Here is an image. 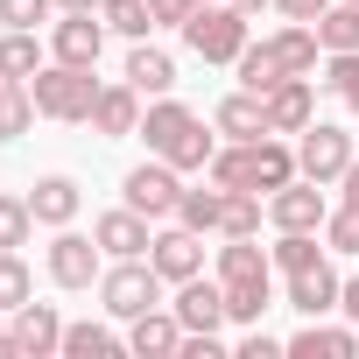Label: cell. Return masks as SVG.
Returning <instances> with one entry per match:
<instances>
[{
  "label": "cell",
  "mask_w": 359,
  "mask_h": 359,
  "mask_svg": "<svg viewBox=\"0 0 359 359\" xmlns=\"http://www.w3.org/2000/svg\"><path fill=\"white\" fill-rule=\"evenodd\" d=\"M205 176H212L219 191H261L268 198V191H282L289 176H303V169H296V148L282 134H261V141H226L205 162Z\"/></svg>",
  "instance_id": "1"
},
{
  "label": "cell",
  "mask_w": 359,
  "mask_h": 359,
  "mask_svg": "<svg viewBox=\"0 0 359 359\" xmlns=\"http://www.w3.org/2000/svg\"><path fill=\"white\" fill-rule=\"evenodd\" d=\"M219 282H226V317L233 324H261V310L275 303V254L261 247V233L219 247Z\"/></svg>",
  "instance_id": "2"
},
{
  "label": "cell",
  "mask_w": 359,
  "mask_h": 359,
  "mask_svg": "<svg viewBox=\"0 0 359 359\" xmlns=\"http://www.w3.org/2000/svg\"><path fill=\"white\" fill-rule=\"evenodd\" d=\"M212 134H219V127H205L191 106H176L169 92L141 113V141H148V155H162V162H176V169H205V162L219 155Z\"/></svg>",
  "instance_id": "3"
},
{
  "label": "cell",
  "mask_w": 359,
  "mask_h": 359,
  "mask_svg": "<svg viewBox=\"0 0 359 359\" xmlns=\"http://www.w3.org/2000/svg\"><path fill=\"white\" fill-rule=\"evenodd\" d=\"M29 92H36V113L43 120H92V106H99V78H92V64H43L36 78H29Z\"/></svg>",
  "instance_id": "4"
},
{
  "label": "cell",
  "mask_w": 359,
  "mask_h": 359,
  "mask_svg": "<svg viewBox=\"0 0 359 359\" xmlns=\"http://www.w3.org/2000/svg\"><path fill=\"white\" fill-rule=\"evenodd\" d=\"M184 43H191V57H205V64H240V50H247V15L233 8V0H205V8L184 22Z\"/></svg>",
  "instance_id": "5"
},
{
  "label": "cell",
  "mask_w": 359,
  "mask_h": 359,
  "mask_svg": "<svg viewBox=\"0 0 359 359\" xmlns=\"http://www.w3.org/2000/svg\"><path fill=\"white\" fill-rule=\"evenodd\" d=\"M162 275H155V261L141 254V261H113L106 275H99V303H106V317H141V310H162Z\"/></svg>",
  "instance_id": "6"
},
{
  "label": "cell",
  "mask_w": 359,
  "mask_h": 359,
  "mask_svg": "<svg viewBox=\"0 0 359 359\" xmlns=\"http://www.w3.org/2000/svg\"><path fill=\"white\" fill-rule=\"evenodd\" d=\"M120 191H127V205H134L141 219H176V205H184V169L162 162V155H148V162L127 169Z\"/></svg>",
  "instance_id": "7"
},
{
  "label": "cell",
  "mask_w": 359,
  "mask_h": 359,
  "mask_svg": "<svg viewBox=\"0 0 359 359\" xmlns=\"http://www.w3.org/2000/svg\"><path fill=\"white\" fill-rule=\"evenodd\" d=\"M296 169L310 176V184H338V176L352 169V134L331 127V120H310L296 134Z\"/></svg>",
  "instance_id": "8"
},
{
  "label": "cell",
  "mask_w": 359,
  "mask_h": 359,
  "mask_svg": "<svg viewBox=\"0 0 359 359\" xmlns=\"http://www.w3.org/2000/svg\"><path fill=\"white\" fill-rule=\"evenodd\" d=\"M99 275H106V247L92 233L57 226V240H50V282L57 289H99Z\"/></svg>",
  "instance_id": "9"
},
{
  "label": "cell",
  "mask_w": 359,
  "mask_h": 359,
  "mask_svg": "<svg viewBox=\"0 0 359 359\" xmlns=\"http://www.w3.org/2000/svg\"><path fill=\"white\" fill-rule=\"evenodd\" d=\"M50 352H64V317H57V303H22V310H8V359H50Z\"/></svg>",
  "instance_id": "10"
},
{
  "label": "cell",
  "mask_w": 359,
  "mask_h": 359,
  "mask_svg": "<svg viewBox=\"0 0 359 359\" xmlns=\"http://www.w3.org/2000/svg\"><path fill=\"white\" fill-rule=\"evenodd\" d=\"M331 205H324V184H310V176H289L282 191H268V226L275 233H324Z\"/></svg>",
  "instance_id": "11"
},
{
  "label": "cell",
  "mask_w": 359,
  "mask_h": 359,
  "mask_svg": "<svg viewBox=\"0 0 359 359\" xmlns=\"http://www.w3.org/2000/svg\"><path fill=\"white\" fill-rule=\"evenodd\" d=\"M148 261H155V275H162L169 289H176V282H191V275H205V233H191L184 219H176V226H162V233H155Z\"/></svg>",
  "instance_id": "12"
},
{
  "label": "cell",
  "mask_w": 359,
  "mask_h": 359,
  "mask_svg": "<svg viewBox=\"0 0 359 359\" xmlns=\"http://www.w3.org/2000/svg\"><path fill=\"white\" fill-rule=\"evenodd\" d=\"M148 226H155V219H141L134 205H120V212H99V219H92V240H99L113 261H141V254L155 247V233H148Z\"/></svg>",
  "instance_id": "13"
},
{
  "label": "cell",
  "mask_w": 359,
  "mask_h": 359,
  "mask_svg": "<svg viewBox=\"0 0 359 359\" xmlns=\"http://www.w3.org/2000/svg\"><path fill=\"white\" fill-rule=\"evenodd\" d=\"M176 324L184 331H219V324H233L226 317V282H205V275H191V282H176Z\"/></svg>",
  "instance_id": "14"
},
{
  "label": "cell",
  "mask_w": 359,
  "mask_h": 359,
  "mask_svg": "<svg viewBox=\"0 0 359 359\" xmlns=\"http://www.w3.org/2000/svg\"><path fill=\"white\" fill-rule=\"evenodd\" d=\"M99 50H106V22L99 15H64L50 29V57L57 64H99Z\"/></svg>",
  "instance_id": "15"
},
{
  "label": "cell",
  "mask_w": 359,
  "mask_h": 359,
  "mask_svg": "<svg viewBox=\"0 0 359 359\" xmlns=\"http://www.w3.org/2000/svg\"><path fill=\"white\" fill-rule=\"evenodd\" d=\"M92 134H106V141H120V134H141V92L120 78V85H99V106H92V120H85Z\"/></svg>",
  "instance_id": "16"
},
{
  "label": "cell",
  "mask_w": 359,
  "mask_h": 359,
  "mask_svg": "<svg viewBox=\"0 0 359 359\" xmlns=\"http://www.w3.org/2000/svg\"><path fill=\"white\" fill-rule=\"evenodd\" d=\"M317 78H282L275 92H268V134H303L310 120H317V92H310Z\"/></svg>",
  "instance_id": "17"
},
{
  "label": "cell",
  "mask_w": 359,
  "mask_h": 359,
  "mask_svg": "<svg viewBox=\"0 0 359 359\" xmlns=\"http://www.w3.org/2000/svg\"><path fill=\"white\" fill-rule=\"evenodd\" d=\"M338 289H345V275H338L331 261H310V268H296V275H289V310L324 317V310H338Z\"/></svg>",
  "instance_id": "18"
},
{
  "label": "cell",
  "mask_w": 359,
  "mask_h": 359,
  "mask_svg": "<svg viewBox=\"0 0 359 359\" xmlns=\"http://www.w3.org/2000/svg\"><path fill=\"white\" fill-rule=\"evenodd\" d=\"M212 127H219L226 141H261V134H268V99L240 85L233 99H219V106H212Z\"/></svg>",
  "instance_id": "19"
},
{
  "label": "cell",
  "mask_w": 359,
  "mask_h": 359,
  "mask_svg": "<svg viewBox=\"0 0 359 359\" xmlns=\"http://www.w3.org/2000/svg\"><path fill=\"white\" fill-rule=\"evenodd\" d=\"M176 345H184L176 310H141L134 331H127V352H141V359H176Z\"/></svg>",
  "instance_id": "20"
},
{
  "label": "cell",
  "mask_w": 359,
  "mask_h": 359,
  "mask_svg": "<svg viewBox=\"0 0 359 359\" xmlns=\"http://www.w3.org/2000/svg\"><path fill=\"white\" fill-rule=\"evenodd\" d=\"M127 85H134L141 99H162V92L176 85V57H169V50H155V43L141 36V43L127 50Z\"/></svg>",
  "instance_id": "21"
},
{
  "label": "cell",
  "mask_w": 359,
  "mask_h": 359,
  "mask_svg": "<svg viewBox=\"0 0 359 359\" xmlns=\"http://www.w3.org/2000/svg\"><path fill=\"white\" fill-rule=\"evenodd\" d=\"M78 205H85V191L71 184V176H36V191H29L36 226H71V219H78Z\"/></svg>",
  "instance_id": "22"
},
{
  "label": "cell",
  "mask_w": 359,
  "mask_h": 359,
  "mask_svg": "<svg viewBox=\"0 0 359 359\" xmlns=\"http://www.w3.org/2000/svg\"><path fill=\"white\" fill-rule=\"evenodd\" d=\"M268 43H275V57H282V71H289V78H317L324 43H317V29H310V22H282Z\"/></svg>",
  "instance_id": "23"
},
{
  "label": "cell",
  "mask_w": 359,
  "mask_h": 359,
  "mask_svg": "<svg viewBox=\"0 0 359 359\" xmlns=\"http://www.w3.org/2000/svg\"><path fill=\"white\" fill-rule=\"evenodd\" d=\"M289 352H296V359H352V352H359V324H352V331H338V324L310 317V324L289 338Z\"/></svg>",
  "instance_id": "24"
},
{
  "label": "cell",
  "mask_w": 359,
  "mask_h": 359,
  "mask_svg": "<svg viewBox=\"0 0 359 359\" xmlns=\"http://www.w3.org/2000/svg\"><path fill=\"white\" fill-rule=\"evenodd\" d=\"M29 120H36V92H29V78H0V141H22Z\"/></svg>",
  "instance_id": "25"
},
{
  "label": "cell",
  "mask_w": 359,
  "mask_h": 359,
  "mask_svg": "<svg viewBox=\"0 0 359 359\" xmlns=\"http://www.w3.org/2000/svg\"><path fill=\"white\" fill-rule=\"evenodd\" d=\"M50 57H43V43H36V29H8L0 36V78H36Z\"/></svg>",
  "instance_id": "26"
},
{
  "label": "cell",
  "mask_w": 359,
  "mask_h": 359,
  "mask_svg": "<svg viewBox=\"0 0 359 359\" xmlns=\"http://www.w3.org/2000/svg\"><path fill=\"white\" fill-rule=\"evenodd\" d=\"M310 29H317L324 57H331V50H359V8H352V0H331V8H324Z\"/></svg>",
  "instance_id": "27"
},
{
  "label": "cell",
  "mask_w": 359,
  "mask_h": 359,
  "mask_svg": "<svg viewBox=\"0 0 359 359\" xmlns=\"http://www.w3.org/2000/svg\"><path fill=\"white\" fill-rule=\"evenodd\" d=\"M282 78H289V71H282L275 43H247V50H240V85H247V92H261V99H268Z\"/></svg>",
  "instance_id": "28"
},
{
  "label": "cell",
  "mask_w": 359,
  "mask_h": 359,
  "mask_svg": "<svg viewBox=\"0 0 359 359\" xmlns=\"http://www.w3.org/2000/svg\"><path fill=\"white\" fill-rule=\"evenodd\" d=\"M261 219H268L261 191H226V212H219V233H226V240H254Z\"/></svg>",
  "instance_id": "29"
},
{
  "label": "cell",
  "mask_w": 359,
  "mask_h": 359,
  "mask_svg": "<svg viewBox=\"0 0 359 359\" xmlns=\"http://www.w3.org/2000/svg\"><path fill=\"white\" fill-rule=\"evenodd\" d=\"M120 345H127V338H113V331L92 324V317H85V324H64V359H113Z\"/></svg>",
  "instance_id": "30"
},
{
  "label": "cell",
  "mask_w": 359,
  "mask_h": 359,
  "mask_svg": "<svg viewBox=\"0 0 359 359\" xmlns=\"http://www.w3.org/2000/svg\"><path fill=\"white\" fill-rule=\"evenodd\" d=\"M99 22H106L113 36H127V43H141V36L155 29V15H148V0H99Z\"/></svg>",
  "instance_id": "31"
},
{
  "label": "cell",
  "mask_w": 359,
  "mask_h": 359,
  "mask_svg": "<svg viewBox=\"0 0 359 359\" xmlns=\"http://www.w3.org/2000/svg\"><path fill=\"white\" fill-rule=\"evenodd\" d=\"M36 296V275H29V261L15 254V247H0V310H22Z\"/></svg>",
  "instance_id": "32"
},
{
  "label": "cell",
  "mask_w": 359,
  "mask_h": 359,
  "mask_svg": "<svg viewBox=\"0 0 359 359\" xmlns=\"http://www.w3.org/2000/svg\"><path fill=\"white\" fill-rule=\"evenodd\" d=\"M219 212H226V191H184V205H176V219H184L191 233H219Z\"/></svg>",
  "instance_id": "33"
},
{
  "label": "cell",
  "mask_w": 359,
  "mask_h": 359,
  "mask_svg": "<svg viewBox=\"0 0 359 359\" xmlns=\"http://www.w3.org/2000/svg\"><path fill=\"white\" fill-rule=\"evenodd\" d=\"M317 85H331V92H338V99H345V106L359 113V50H331V57H324V78H317Z\"/></svg>",
  "instance_id": "34"
},
{
  "label": "cell",
  "mask_w": 359,
  "mask_h": 359,
  "mask_svg": "<svg viewBox=\"0 0 359 359\" xmlns=\"http://www.w3.org/2000/svg\"><path fill=\"white\" fill-rule=\"evenodd\" d=\"M268 254H275V268H282V275H296V268H310V261H324V247H317V233H282V240H275Z\"/></svg>",
  "instance_id": "35"
},
{
  "label": "cell",
  "mask_w": 359,
  "mask_h": 359,
  "mask_svg": "<svg viewBox=\"0 0 359 359\" xmlns=\"http://www.w3.org/2000/svg\"><path fill=\"white\" fill-rule=\"evenodd\" d=\"M324 247H331V254H359V205H352V198L324 219Z\"/></svg>",
  "instance_id": "36"
},
{
  "label": "cell",
  "mask_w": 359,
  "mask_h": 359,
  "mask_svg": "<svg viewBox=\"0 0 359 359\" xmlns=\"http://www.w3.org/2000/svg\"><path fill=\"white\" fill-rule=\"evenodd\" d=\"M29 233H36L29 198H0V247H29Z\"/></svg>",
  "instance_id": "37"
},
{
  "label": "cell",
  "mask_w": 359,
  "mask_h": 359,
  "mask_svg": "<svg viewBox=\"0 0 359 359\" xmlns=\"http://www.w3.org/2000/svg\"><path fill=\"white\" fill-rule=\"evenodd\" d=\"M57 15V0H0V29H43Z\"/></svg>",
  "instance_id": "38"
},
{
  "label": "cell",
  "mask_w": 359,
  "mask_h": 359,
  "mask_svg": "<svg viewBox=\"0 0 359 359\" xmlns=\"http://www.w3.org/2000/svg\"><path fill=\"white\" fill-rule=\"evenodd\" d=\"M205 8V0H148V15H155V29H184L191 15Z\"/></svg>",
  "instance_id": "39"
},
{
  "label": "cell",
  "mask_w": 359,
  "mask_h": 359,
  "mask_svg": "<svg viewBox=\"0 0 359 359\" xmlns=\"http://www.w3.org/2000/svg\"><path fill=\"white\" fill-rule=\"evenodd\" d=\"M275 352H289V345H282V338H268L261 324H254V331L240 338V359H275Z\"/></svg>",
  "instance_id": "40"
},
{
  "label": "cell",
  "mask_w": 359,
  "mask_h": 359,
  "mask_svg": "<svg viewBox=\"0 0 359 359\" xmlns=\"http://www.w3.org/2000/svg\"><path fill=\"white\" fill-rule=\"evenodd\" d=\"M275 8H282V15H289V22H317V15H324V8H331V0H275Z\"/></svg>",
  "instance_id": "41"
},
{
  "label": "cell",
  "mask_w": 359,
  "mask_h": 359,
  "mask_svg": "<svg viewBox=\"0 0 359 359\" xmlns=\"http://www.w3.org/2000/svg\"><path fill=\"white\" fill-rule=\"evenodd\" d=\"M338 310L359 324V275H345V289H338Z\"/></svg>",
  "instance_id": "42"
},
{
  "label": "cell",
  "mask_w": 359,
  "mask_h": 359,
  "mask_svg": "<svg viewBox=\"0 0 359 359\" xmlns=\"http://www.w3.org/2000/svg\"><path fill=\"white\" fill-rule=\"evenodd\" d=\"M338 184H345V198H352V205H359V155H352V169H345V176H338Z\"/></svg>",
  "instance_id": "43"
},
{
  "label": "cell",
  "mask_w": 359,
  "mask_h": 359,
  "mask_svg": "<svg viewBox=\"0 0 359 359\" xmlns=\"http://www.w3.org/2000/svg\"><path fill=\"white\" fill-rule=\"evenodd\" d=\"M64 15H99V0H57Z\"/></svg>",
  "instance_id": "44"
},
{
  "label": "cell",
  "mask_w": 359,
  "mask_h": 359,
  "mask_svg": "<svg viewBox=\"0 0 359 359\" xmlns=\"http://www.w3.org/2000/svg\"><path fill=\"white\" fill-rule=\"evenodd\" d=\"M233 8H240V15H247V22H254V15H261V8H275V0H233Z\"/></svg>",
  "instance_id": "45"
},
{
  "label": "cell",
  "mask_w": 359,
  "mask_h": 359,
  "mask_svg": "<svg viewBox=\"0 0 359 359\" xmlns=\"http://www.w3.org/2000/svg\"><path fill=\"white\" fill-rule=\"evenodd\" d=\"M0 352H8V310H0Z\"/></svg>",
  "instance_id": "46"
},
{
  "label": "cell",
  "mask_w": 359,
  "mask_h": 359,
  "mask_svg": "<svg viewBox=\"0 0 359 359\" xmlns=\"http://www.w3.org/2000/svg\"><path fill=\"white\" fill-rule=\"evenodd\" d=\"M352 8H359V0H352Z\"/></svg>",
  "instance_id": "47"
}]
</instances>
